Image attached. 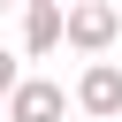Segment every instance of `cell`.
I'll return each instance as SVG.
<instances>
[{
  "instance_id": "obj_1",
  "label": "cell",
  "mask_w": 122,
  "mask_h": 122,
  "mask_svg": "<svg viewBox=\"0 0 122 122\" xmlns=\"http://www.w3.org/2000/svg\"><path fill=\"white\" fill-rule=\"evenodd\" d=\"M61 38H69L76 53H92V61H99V53L122 38V15H114L107 0H69V23H61Z\"/></svg>"
},
{
  "instance_id": "obj_2",
  "label": "cell",
  "mask_w": 122,
  "mask_h": 122,
  "mask_svg": "<svg viewBox=\"0 0 122 122\" xmlns=\"http://www.w3.org/2000/svg\"><path fill=\"white\" fill-rule=\"evenodd\" d=\"M84 114H99V122H114L122 114V61H92L84 76H76V92H69Z\"/></svg>"
},
{
  "instance_id": "obj_3",
  "label": "cell",
  "mask_w": 122,
  "mask_h": 122,
  "mask_svg": "<svg viewBox=\"0 0 122 122\" xmlns=\"http://www.w3.org/2000/svg\"><path fill=\"white\" fill-rule=\"evenodd\" d=\"M61 107H69V92L53 76H23L8 92V122H61Z\"/></svg>"
},
{
  "instance_id": "obj_4",
  "label": "cell",
  "mask_w": 122,
  "mask_h": 122,
  "mask_svg": "<svg viewBox=\"0 0 122 122\" xmlns=\"http://www.w3.org/2000/svg\"><path fill=\"white\" fill-rule=\"evenodd\" d=\"M61 23H69L61 0H23V46H30V53H53V46H61Z\"/></svg>"
},
{
  "instance_id": "obj_5",
  "label": "cell",
  "mask_w": 122,
  "mask_h": 122,
  "mask_svg": "<svg viewBox=\"0 0 122 122\" xmlns=\"http://www.w3.org/2000/svg\"><path fill=\"white\" fill-rule=\"evenodd\" d=\"M15 84H23V69H15V53H8V46H0V99H8V92H15Z\"/></svg>"
},
{
  "instance_id": "obj_6",
  "label": "cell",
  "mask_w": 122,
  "mask_h": 122,
  "mask_svg": "<svg viewBox=\"0 0 122 122\" xmlns=\"http://www.w3.org/2000/svg\"><path fill=\"white\" fill-rule=\"evenodd\" d=\"M0 8H23V0H0Z\"/></svg>"
},
{
  "instance_id": "obj_7",
  "label": "cell",
  "mask_w": 122,
  "mask_h": 122,
  "mask_svg": "<svg viewBox=\"0 0 122 122\" xmlns=\"http://www.w3.org/2000/svg\"><path fill=\"white\" fill-rule=\"evenodd\" d=\"M61 8H69V0H61Z\"/></svg>"
}]
</instances>
